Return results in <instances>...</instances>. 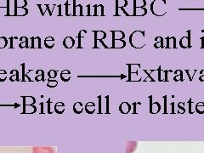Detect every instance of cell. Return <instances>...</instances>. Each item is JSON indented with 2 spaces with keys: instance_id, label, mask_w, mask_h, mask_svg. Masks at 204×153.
Returning a JSON list of instances; mask_svg holds the SVG:
<instances>
[{
  "instance_id": "f907efd6",
  "label": "cell",
  "mask_w": 204,
  "mask_h": 153,
  "mask_svg": "<svg viewBox=\"0 0 204 153\" xmlns=\"http://www.w3.org/2000/svg\"><path fill=\"white\" fill-rule=\"evenodd\" d=\"M14 39H15V37H11V38H9V43H10L9 48H14V43H13V40H14Z\"/></svg>"
},
{
  "instance_id": "b9f144b4",
  "label": "cell",
  "mask_w": 204,
  "mask_h": 153,
  "mask_svg": "<svg viewBox=\"0 0 204 153\" xmlns=\"http://www.w3.org/2000/svg\"><path fill=\"white\" fill-rule=\"evenodd\" d=\"M55 111V104L51 102V100H48V112L52 113Z\"/></svg>"
},
{
  "instance_id": "f35d334b",
  "label": "cell",
  "mask_w": 204,
  "mask_h": 153,
  "mask_svg": "<svg viewBox=\"0 0 204 153\" xmlns=\"http://www.w3.org/2000/svg\"><path fill=\"white\" fill-rule=\"evenodd\" d=\"M48 76L49 79H55L57 77V71L56 70H49L48 72Z\"/></svg>"
},
{
  "instance_id": "836d02e7",
  "label": "cell",
  "mask_w": 204,
  "mask_h": 153,
  "mask_svg": "<svg viewBox=\"0 0 204 153\" xmlns=\"http://www.w3.org/2000/svg\"><path fill=\"white\" fill-rule=\"evenodd\" d=\"M38 7L39 8L41 15L43 16H45V13L48 11V9L49 8V4H38Z\"/></svg>"
},
{
  "instance_id": "f6af8a7d",
  "label": "cell",
  "mask_w": 204,
  "mask_h": 153,
  "mask_svg": "<svg viewBox=\"0 0 204 153\" xmlns=\"http://www.w3.org/2000/svg\"><path fill=\"white\" fill-rule=\"evenodd\" d=\"M186 71V74L188 75V77H189V80L191 81L193 80V77H194V75L196 74V70H194V72H193V73H192V75H190V73H189V70H185Z\"/></svg>"
},
{
  "instance_id": "d6986e66",
  "label": "cell",
  "mask_w": 204,
  "mask_h": 153,
  "mask_svg": "<svg viewBox=\"0 0 204 153\" xmlns=\"http://www.w3.org/2000/svg\"><path fill=\"white\" fill-rule=\"evenodd\" d=\"M112 34V40H116V39H123L125 38V33L122 31H111Z\"/></svg>"
},
{
  "instance_id": "ba28073f",
  "label": "cell",
  "mask_w": 204,
  "mask_h": 153,
  "mask_svg": "<svg viewBox=\"0 0 204 153\" xmlns=\"http://www.w3.org/2000/svg\"><path fill=\"white\" fill-rule=\"evenodd\" d=\"M116 1V14L115 16H119V9L125 8L129 5V3L127 0H115Z\"/></svg>"
},
{
  "instance_id": "8992f818",
  "label": "cell",
  "mask_w": 204,
  "mask_h": 153,
  "mask_svg": "<svg viewBox=\"0 0 204 153\" xmlns=\"http://www.w3.org/2000/svg\"><path fill=\"white\" fill-rule=\"evenodd\" d=\"M65 15L66 16H73V0H67L65 4Z\"/></svg>"
},
{
  "instance_id": "9f6ffc18",
  "label": "cell",
  "mask_w": 204,
  "mask_h": 153,
  "mask_svg": "<svg viewBox=\"0 0 204 153\" xmlns=\"http://www.w3.org/2000/svg\"><path fill=\"white\" fill-rule=\"evenodd\" d=\"M201 41H202V45H201V48H204V37L201 38Z\"/></svg>"
},
{
  "instance_id": "d590c367",
  "label": "cell",
  "mask_w": 204,
  "mask_h": 153,
  "mask_svg": "<svg viewBox=\"0 0 204 153\" xmlns=\"http://www.w3.org/2000/svg\"><path fill=\"white\" fill-rule=\"evenodd\" d=\"M8 43L9 40L7 39V38H5V37H0V49L7 47Z\"/></svg>"
},
{
  "instance_id": "9c48e42d",
  "label": "cell",
  "mask_w": 204,
  "mask_h": 153,
  "mask_svg": "<svg viewBox=\"0 0 204 153\" xmlns=\"http://www.w3.org/2000/svg\"><path fill=\"white\" fill-rule=\"evenodd\" d=\"M125 46H126V42L123 39H116V40H112V45L111 48L120 49V48H123Z\"/></svg>"
},
{
  "instance_id": "8fae6325",
  "label": "cell",
  "mask_w": 204,
  "mask_h": 153,
  "mask_svg": "<svg viewBox=\"0 0 204 153\" xmlns=\"http://www.w3.org/2000/svg\"><path fill=\"white\" fill-rule=\"evenodd\" d=\"M33 153H55L53 148L51 147H34L33 149Z\"/></svg>"
},
{
  "instance_id": "bcb514c9",
  "label": "cell",
  "mask_w": 204,
  "mask_h": 153,
  "mask_svg": "<svg viewBox=\"0 0 204 153\" xmlns=\"http://www.w3.org/2000/svg\"><path fill=\"white\" fill-rule=\"evenodd\" d=\"M58 8V16H62V4H59L57 5Z\"/></svg>"
},
{
  "instance_id": "2e32d148",
  "label": "cell",
  "mask_w": 204,
  "mask_h": 153,
  "mask_svg": "<svg viewBox=\"0 0 204 153\" xmlns=\"http://www.w3.org/2000/svg\"><path fill=\"white\" fill-rule=\"evenodd\" d=\"M149 99H150V102H151V113H157L159 112L160 109H161V106H160V104L158 102H154V103H151V100H152V96H149Z\"/></svg>"
},
{
  "instance_id": "7bdbcfd3",
  "label": "cell",
  "mask_w": 204,
  "mask_h": 153,
  "mask_svg": "<svg viewBox=\"0 0 204 153\" xmlns=\"http://www.w3.org/2000/svg\"><path fill=\"white\" fill-rule=\"evenodd\" d=\"M183 72L180 73V75H175L174 77H173V80L175 81V82H179V81H180V82H183L184 81V78H183Z\"/></svg>"
},
{
  "instance_id": "816d5d0a",
  "label": "cell",
  "mask_w": 204,
  "mask_h": 153,
  "mask_svg": "<svg viewBox=\"0 0 204 153\" xmlns=\"http://www.w3.org/2000/svg\"><path fill=\"white\" fill-rule=\"evenodd\" d=\"M179 10H204V9H179Z\"/></svg>"
},
{
  "instance_id": "5b68a950",
  "label": "cell",
  "mask_w": 204,
  "mask_h": 153,
  "mask_svg": "<svg viewBox=\"0 0 204 153\" xmlns=\"http://www.w3.org/2000/svg\"><path fill=\"white\" fill-rule=\"evenodd\" d=\"M180 46L182 48H190V30L187 31V36H184L180 40Z\"/></svg>"
},
{
  "instance_id": "d6a6232c",
  "label": "cell",
  "mask_w": 204,
  "mask_h": 153,
  "mask_svg": "<svg viewBox=\"0 0 204 153\" xmlns=\"http://www.w3.org/2000/svg\"><path fill=\"white\" fill-rule=\"evenodd\" d=\"M164 77H165L164 70H162V67L159 66L157 69V79L159 82H164Z\"/></svg>"
},
{
  "instance_id": "5bb4252c",
  "label": "cell",
  "mask_w": 204,
  "mask_h": 153,
  "mask_svg": "<svg viewBox=\"0 0 204 153\" xmlns=\"http://www.w3.org/2000/svg\"><path fill=\"white\" fill-rule=\"evenodd\" d=\"M8 16H15L16 12V1L15 0H8Z\"/></svg>"
},
{
  "instance_id": "f5cc1de1",
  "label": "cell",
  "mask_w": 204,
  "mask_h": 153,
  "mask_svg": "<svg viewBox=\"0 0 204 153\" xmlns=\"http://www.w3.org/2000/svg\"><path fill=\"white\" fill-rule=\"evenodd\" d=\"M87 9H88V12H87V16H91V5L90 4H88L87 6Z\"/></svg>"
},
{
  "instance_id": "cb8c5ba5",
  "label": "cell",
  "mask_w": 204,
  "mask_h": 153,
  "mask_svg": "<svg viewBox=\"0 0 204 153\" xmlns=\"http://www.w3.org/2000/svg\"><path fill=\"white\" fill-rule=\"evenodd\" d=\"M65 111V105L62 102H57L55 104V112L58 114H61Z\"/></svg>"
},
{
  "instance_id": "7c38bea8",
  "label": "cell",
  "mask_w": 204,
  "mask_h": 153,
  "mask_svg": "<svg viewBox=\"0 0 204 153\" xmlns=\"http://www.w3.org/2000/svg\"><path fill=\"white\" fill-rule=\"evenodd\" d=\"M31 46L30 48H42L41 45V38L40 37H33L31 38Z\"/></svg>"
},
{
  "instance_id": "7a4b0ae2",
  "label": "cell",
  "mask_w": 204,
  "mask_h": 153,
  "mask_svg": "<svg viewBox=\"0 0 204 153\" xmlns=\"http://www.w3.org/2000/svg\"><path fill=\"white\" fill-rule=\"evenodd\" d=\"M151 11L156 16H165L168 12L166 0H153L151 4Z\"/></svg>"
},
{
  "instance_id": "11a10c76",
  "label": "cell",
  "mask_w": 204,
  "mask_h": 153,
  "mask_svg": "<svg viewBox=\"0 0 204 153\" xmlns=\"http://www.w3.org/2000/svg\"><path fill=\"white\" fill-rule=\"evenodd\" d=\"M189 112H190V113H192V111H191V99L189 100Z\"/></svg>"
},
{
  "instance_id": "7dc6e473",
  "label": "cell",
  "mask_w": 204,
  "mask_h": 153,
  "mask_svg": "<svg viewBox=\"0 0 204 153\" xmlns=\"http://www.w3.org/2000/svg\"><path fill=\"white\" fill-rule=\"evenodd\" d=\"M21 67H22V78H21V81L22 82H25L26 81V79H25V64L23 63V64L21 65Z\"/></svg>"
},
{
  "instance_id": "603a6c76",
  "label": "cell",
  "mask_w": 204,
  "mask_h": 153,
  "mask_svg": "<svg viewBox=\"0 0 204 153\" xmlns=\"http://www.w3.org/2000/svg\"><path fill=\"white\" fill-rule=\"evenodd\" d=\"M28 14V9L26 7L23 8H16L15 16H25Z\"/></svg>"
},
{
  "instance_id": "e575fe53",
  "label": "cell",
  "mask_w": 204,
  "mask_h": 153,
  "mask_svg": "<svg viewBox=\"0 0 204 153\" xmlns=\"http://www.w3.org/2000/svg\"><path fill=\"white\" fill-rule=\"evenodd\" d=\"M16 1V8H23L27 6L26 0H15Z\"/></svg>"
},
{
  "instance_id": "c3c4849f",
  "label": "cell",
  "mask_w": 204,
  "mask_h": 153,
  "mask_svg": "<svg viewBox=\"0 0 204 153\" xmlns=\"http://www.w3.org/2000/svg\"><path fill=\"white\" fill-rule=\"evenodd\" d=\"M170 72H172L171 70L169 71V70H164V73H165V77H164V82H168V73H170Z\"/></svg>"
},
{
  "instance_id": "d4e9b609",
  "label": "cell",
  "mask_w": 204,
  "mask_h": 153,
  "mask_svg": "<svg viewBox=\"0 0 204 153\" xmlns=\"http://www.w3.org/2000/svg\"><path fill=\"white\" fill-rule=\"evenodd\" d=\"M22 99H23V105H34L36 102L35 98L33 96H22Z\"/></svg>"
},
{
  "instance_id": "3957f363",
  "label": "cell",
  "mask_w": 204,
  "mask_h": 153,
  "mask_svg": "<svg viewBox=\"0 0 204 153\" xmlns=\"http://www.w3.org/2000/svg\"><path fill=\"white\" fill-rule=\"evenodd\" d=\"M129 67V79L128 82H131V78L133 74H135L137 77H139L138 72L140 68V64L139 63H129L127 64Z\"/></svg>"
},
{
  "instance_id": "e0dca14e",
  "label": "cell",
  "mask_w": 204,
  "mask_h": 153,
  "mask_svg": "<svg viewBox=\"0 0 204 153\" xmlns=\"http://www.w3.org/2000/svg\"><path fill=\"white\" fill-rule=\"evenodd\" d=\"M44 46L49 49H51L53 48V47L55 46V38L51 36H49L47 37L45 39H44Z\"/></svg>"
},
{
  "instance_id": "db71d44e",
  "label": "cell",
  "mask_w": 204,
  "mask_h": 153,
  "mask_svg": "<svg viewBox=\"0 0 204 153\" xmlns=\"http://www.w3.org/2000/svg\"><path fill=\"white\" fill-rule=\"evenodd\" d=\"M99 106H100V109H99L100 111H99V112L100 113L101 112V96H100V95L99 96Z\"/></svg>"
},
{
  "instance_id": "60d3db41",
  "label": "cell",
  "mask_w": 204,
  "mask_h": 153,
  "mask_svg": "<svg viewBox=\"0 0 204 153\" xmlns=\"http://www.w3.org/2000/svg\"><path fill=\"white\" fill-rule=\"evenodd\" d=\"M7 78V71L0 70V82H4Z\"/></svg>"
},
{
  "instance_id": "ac0fdd59",
  "label": "cell",
  "mask_w": 204,
  "mask_h": 153,
  "mask_svg": "<svg viewBox=\"0 0 204 153\" xmlns=\"http://www.w3.org/2000/svg\"><path fill=\"white\" fill-rule=\"evenodd\" d=\"M20 40V44H19V47L21 48H30V45H29V39L26 36H23V37H21V38L19 39Z\"/></svg>"
},
{
  "instance_id": "4fadbf2b",
  "label": "cell",
  "mask_w": 204,
  "mask_h": 153,
  "mask_svg": "<svg viewBox=\"0 0 204 153\" xmlns=\"http://www.w3.org/2000/svg\"><path fill=\"white\" fill-rule=\"evenodd\" d=\"M82 5L76 4V0H73V16H82Z\"/></svg>"
},
{
  "instance_id": "680465c9",
  "label": "cell",
  "mask_w": 204,
  "mask_h": 153,
  "mask_svg": "<svg viewBox=\"0 0 204 153\" xmlns=\"http://www.w3.org/2000/svg\"><path fill=\"white\" fill-rule=\"evenodd\" d=\"M163 100H164V103H165V112H166V101H167V96L166 95L163 96Z\"/></svg>"
},
{
  "instance_id": "277c9868",
  "label": "cell",
  "mask_w": 204,
  "mask_h": 153,
  "mask_svg": "<svg viewBox=\"0 0 204 153\" xmlns=\"http://www.w3.org/2000/svg\"><path fill=\"white\" fill-rule=\"evenodd\" d=\"M92 32L95 34V44L92 47V48H99L97 45V42L100 40H104L106 38V33L104 31H92Z\"/></svg>"
},
{
  "instance_id": "ee69618b",
  "label": "cell",
  "mask_w": 204,
  "mask_h": 153,
  "mask_svg": "<svg viewBox=\"0 0 204 153\" xmlns=\"http://www.w3.org/2000/svg\"><path fill=\"white\" fill-rule=\"evenodd\" d=\"M144 73H146V75H147V78H146V79H144V82H146V81L148 80V79H150V81H151V82H155L156 80H155V79H154V78H152V77H151V73H148L146 70H144Z\"/></svg>"
},
{
  "instance_id": "52a82bcc",
  "label": "cell",
  "mask_w": 204,
  "mask_h": 153,
  "mask_svg": "<svg viewBox=\"0 0 204 153\" xmlns=\"http://www.w3.org/2000/svg\"><path fill=\"white\" fill-rule=\"evenodd\" d=\"M166 45L164 48H177V40L174 37L166 38Z\"/></svg>"
},
{
  "instance_id": "f546056e",
  "label": "cell",
  "mask_w": 204,
  "mask_h": 153,
  "mask_svg": "<svg viewBox=\"0 0 204 153\" xmlns=\"http://www.w3.org/2000/svg\"><path fill=\"white\" fill-rule=\"evenodd\" d=\"M73 111L74 112L77 113V114H80V113L82 112L83 111V106H82V104L81 102H76L73 105Z\"/></svg>"
},
{
  "instance_id": "1f68e13d",
  "label": "cell",
  "mask_w": 204,
  "mask_h": 153,
  "mask_svg": "<svg viewBox=\"0 0 204 153\" xmlns=\"http://www.w3.org/2000/svg\"><path fill=\"white\" fill-rule=\"evenodd\" d=\"M85 110H86L87 113L92 114V113L95 112V103H93V102H88V103L86 104V105H85Z\"/></svg>"
},
{
  "instance_id": "30bf717a",
  "label": "cell",
  "mask_w": 204,
  "mask_h": 153,
  "mask_svg": "<svg viewBox=\"0 0 204 153\" xmlns=\"http://www.w3.org/2000/svg\"><path fill=\"white\" fill-rule=\"evenodd\" d=\"M63 45L65 48H68V49L73 48V46L75 45V40L73 38H72L71 36L65 38V39L63 40Z\"/></svg>"
},
{
  "instance_id": "f1b7e54d",
  "label": "cell",
  "mask_w": 204,
  "mask_h": 153,
  "mask_svg": "<svg viewBox=\"0 0 204 153\" xmlns=\"http://www.w3.org/2000/svg\"><path fill=\"white\" fill-rule=\"evenodd\" d=\"M36 77H35V81L36 82H43V81L45 80V78H44V72L43 71V70H38L37 72H36Z\"/></svg>"
},
{
  "instance_id": "4316f807",
  "label": "cell",
  "mask_w": 204,
  "mask_h": 153,
  "mask_svg": "<svg viewBox=\"0 0 204 153\" xmlns=\"http://www.w3.org/2000/svg\"><path fill=\"white\" fill-rule=\"evenodd\" d=\"M134 3V9L135 8H144L146 5V0H132Z\"/></svg>"
},
{
  "instance_id": "44dd1931",
  "label": "cell",
  "mask_w": 204,
  "mask_h": 153,
  "mask_svg": "<svg viewBox=\"0 0 204 153\" xmlns=\"http://www.w3.org/2000/svg\"><path fill=\"white\" fill-rule=\"evenodd\" d=\"M155 41H156V43H155V44H154V48H165V45H164V43H163L164 40H163V37H161V36H157V37L155 38Z\"/></svg>"
},
{
  "instance_id": "4dcf8cb0",
  "label": "cell",
  "mask_w": 204,
  "mask_h": 153,
  "mask_svg": "<svg viewBox=\"0 0 204 153\" xmlns=\"http://www.w3.org/2000/svg\"><path fill=\"white\" fill-rule=\"evenodd\" d=\"M10 78H9V80L11 82H18L20 81V78H19V72L17 70H12L10 72Z\"/></svg>"
},
{
  "instance_id": "ffe728a7",
  "label": "cell",
  "mask_w": 204,
  "mask_h": 153,
  "mask_svg": "<svg viewBox=\"0 0 204 153\" xmlns=\"http://www.w3.org/2000/svg\"><path fill=\"white\" fill-rule=\"evenodd\" d=\"M131 106L128 102H122V104L120 105V106H119V111L122 113H123V114H127V113L129 112Z\"/></svg>"
},
{
  "instance_id": "6f0895ef",
  "label": "cell",
  "mask_w": 204,
  "mask_h": 153,
  "mask_svg": "<svg viewBox=\"0 0 204 153\" xmlns=\"http://www.w3.org/2000/svg\"><path fill=\"white\" fill-rule=\"evenodd\" d=\"M184 105H185V104H184L183 102H180V103H179V105H178V106H179V108H182V107L184 108Z\"/></svg>"
},
{
  "instance_id": "9a60e30c",
  "label": "cell",
  "mask_w": 204,
  "mask_h": 153,
  "mask_svg": "<svg viewBox=\"0 0 204 153\" xmlns=\"http://www.w3.org/2000/svg\"><path fill=\"white\" fill-rule=\"evenodd\" d=\"M147 14V9L144 8L133 9V16H144Z\"/></svg>"
},
{
  "instance_id": "6da1fadb",
  "label": "cell",
  "mask_w": 204,
  "mask_h": 153,
  "mask_svg": "<svg viewBox=\"0 0 204 153\" xmlns=\"http://www.w3.org/2000/svg\"><path fill=\"white\" fill-rule=\"evenodd\" d=\"M129 43L133 48L139 49L144 48L146 44V34L144 31H134L129 36Z\"/></svg>"
},
{
  "instance_id": "8d00e7d4",
  "label": "cell",
  "mask_w": 204,
  "mask_h": 153,
  "mask_svg": "<svg viewBox=\"0 0 204 153\" xmlns=\"http://www.w3.org/2000/svg\"><path fill=\"white\" fill-rule=\"evenodd\" d=\"M104 6L102 4L97 5V9H96V16H104Z\"/></svg>"
},
{
  "instance_id": "681fc988",
  "label": "cell",
  "mask_w": 204,
  "mask_h": 153,
  "mask_svg": "<svg viewBox=\"0 0 204 153\" xmlns=\"http://www.w3.org/2000/svg\"><path fill=\"white\" fill-rule=\"evenodd\" d=\"M200 74H201V76L199 78V81L200 82H204V70H202L200 72Z\"/></svg>"
},
{
  "instance_id": "74e56055",
  "label": "cell",
  "mask_w": 204,
  "mask_h": 153,
  "mask_svg": "<svg viewBox=\"0 0 204 153\" xmlns=\"http://www.w3.org/2000/svg\"><path fill=\"white\" fill-rule=\"evenodd\" d=\"M196 111L198 113H204V103L203 102H200L196 105Z\"/></svg>"
},
{
  "instance_id": "83f0119b",
  "label": "cell",
  "mask_w": 204,
  "mask_h": 153,
  "mask_svg": "<svg viewBox=\"0 0 204 153\" xmlns=\"http://www.w3.org/2000/svg\"><path fill=\"white\" fill-rule=\"evenodd\" d=\"M87 34V31L86 30H81L80 32H78V35H77V38H78V45H77V48H82V39L86 36Z\"/></svg>"
},
{
  "instance_id": "484cf974",
  "label": "cell",
  "mask_w": 204,
  "mask_h": 153,
  "mask_svg": "<svg viewBox=\"0 0 204 153\" xmlns=\"http://www.w3.org/2000/svg\"><path fill=\"white\" fill-rule=\"evenodd\" d=\"M37 108L34 105H23V113H33L36 112Z\"/></svg>"
},
{
  "instance_id": "7402d4cb",
  "label": "cell",
  "mask_w": 204,
  "mask_h": 153,
  "mask_svg": "<svg viewBox=\"0 0 204 153\" xmlns=\"http://www.w3.org/2000/svg\"><path fill=\"white\" fill-rule=\"evenodd\" d=\"M60 79L63 82H68L71 79V72L69 70H63L60 73Z\"/></svg>"
},
{
  "instance_id": "ab89813d",
  "label": "cell",
  "mask_w": 204,
  "mask_h": 153,
  "mask_svg": "<svg viewBox=\"0 0 204 153\" xmlns=\"http://www.w3.org/2000/svg\"><path fill=\"white\" fill-rule=\"evenodd\" d=\"M58 85V82L55 79H49L48 81V83H47V86L49 88H55Z\"/></svg>"
}]
</instances>
